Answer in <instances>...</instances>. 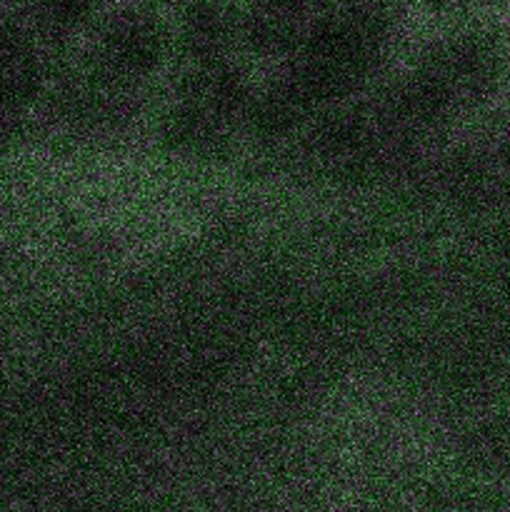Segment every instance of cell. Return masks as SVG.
<instances>
[{"instance_id": "obj_1", "label": "cell", "mask_w": 510, "mask_h": 512, "mask_svg": "<svg viewBox=\"0 0 510 512\" xmlns=\"http://www.w3.org/2000/svg\"><path fill=\"white\" fill-rule=\"evenodd\" d=\"M398 13L330 0L308 23L303 43L280 78L310 110L348 95L380 65L390 48Z\"/></svg>"}, {"instance_id": "obj_2", "label": "cell", "mask_w": 510, "mask_h": 512, "mask_svg": "<svg viewBox=\"0 0 510 512\" xmlns=\"http://www.w3.org/2000/svg\"><path fill=\"white\" fill-rule=\"evenodd\" d=\"M165 0H113L90 33V60L100 78L133 83L160 68L173 48Z\"/></svg>"}, {"instance_id": "obj_3", "label": "cell", "mask_w": 510, "mask_h": 512, "mask_svg": "<svg viewBox=\"0 0 510 512\" xmlns=\"http://www.w3.org/2000/svg\"><path fill=\"white\" fill-rule=\"evenodd\" d=\"M173 45L193 65L228 60L240 48L243 0H165Z\"/></svg>"}, {"instance_id": "obj_4", "label": "cell", "mask_w": 510, "mask_h": 512, "mask_svg": "<svg viewBox=\"0 0 510 512\" xmlns=\"http://www.w3.org/2000/svg\"><path fill=\"white\" fill-rule=\"evenodd\" d=\"M113 0H23L20 13L43 45L65 43L88 33Z\"/></svg>"}, {"instance_id": "obj_5", "label": "cell", "mask_w": 510, "mask_h": 512, "mask_svg": "<svg viewBox=\"0 0 510 512\" xmlns=\"http://www.w3.org/2000/svg\"><path fill=\"white\" fill-rule=\"evenodd\" d=\"M43 75L40 53L0 63V113H15L33 103L43 90Z\"/></svg>"}, {"instance_id": "obj_6", "label": "cell", "mask_w": 510, "mask_h": 512, "mask_svg": "<svg viewBox=\"0 0 510 512\" xmlns=\"http://www.w3.org/2000/svg\"><path fill=\"white\" fill-rule=\"evenodd\" d=\"M508 3L510 0H405V5H413L435 18H475L500 10Z\"/></svg>"}, {"instance_id": "obj_7", "label": "cell", "mask_w": 510, "mask_h": 512, "mask_svg": "<svg viewBox=\"0 0 510 512\" xmlns=\"http://www.w3.org/2000/svg\"><path fill=\"white\" fill-rule=\"evenodd\" d=\"M263 3L273 5V8L283 10V13L295 15L300 20H313V15L318 13L320 8L330 3V0H263Z\"/></svg>"}, {"instance_id": "obj_8", "label": "cell", "mask_w": 510, "mask_h": 512, "mask_svg": "<svg viewBox=\"0 0 510 512\" xmlns=\"http://www.w3.org/2000/svg\"><path fill=\"white\" fill-rule=\"evenodd\" d=\"M343 3L363 5V8H375V10H393L400 13L405 8V0H343Z\"/></svg>"}]
</instances>
